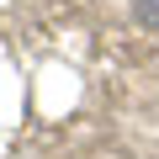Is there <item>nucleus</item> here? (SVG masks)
<instances>
[{"label":"nucleus","instance_id":"f257e3e1","mask_svg":"<svg viewBox=\"0 0 159 159\" xmlns=\"http://www.w3.org/2000/svg\"><path fill=\"white\" fill-rule=\"evenodd\" d=\"M133 16H138L143 27H159V0H138V6H133Z\"/></svg>","mask_w":159,"mask_h":159}]
</instances>
